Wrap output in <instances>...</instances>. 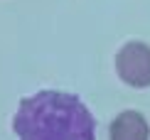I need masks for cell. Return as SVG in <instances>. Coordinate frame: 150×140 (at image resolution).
I'll use <instances>...</instances> for the list:
<instances>
[{
	"label": "cell",
	"instance_id": "1",
	"mask_svg": "<svg viewBox=\"0 0 150 140\" xmlns=\"http://www.w3.org/2000/svg\"><path fill=\"white\" fill-rule=\"evenodd\" d=\"M12 130L17 140H96V120L79 96L45 88L20 101Z\"/></svg>",
	"mask_w": 150,
	"mask_h": 140
},
{
	"label": "cell",
	"instance_id": "2",
	"mask_svg": "<svg viewBox=\"0 0 150 140\" xmlns=\"http://www.w3.org/2000/svg\"><path fill=\"white\" fill-rule=\"evenodd\" d=\"M116 71L123 84L133 88L150 86V47L145 42H128L116 54Z\"/></svg>",
	"mask_w": 150,
	"mask_h": 140
},
{
	"label": "cell",
	"instance_id": "3",
	"mask_svg": "<svg viewBox=\"0 0 150 140\" xmlns=\"http://www.w3.org/2000/svg\"><path fill=\"white\" fill-rule=\"evenodd\" d=\"M108 140H150V125L140 111H123L111 120Z\"/></svg>",
	"mask_w": 150,
	"mask_h": 140
}]
</instances>
